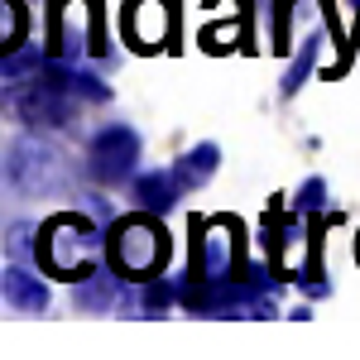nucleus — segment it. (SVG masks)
Segmentation results:
<instances>
[{"label": "nucleus", "instance_id": "4468645a", "mask_svg": "<svg viewBox=\"0 0 360 360\" xmlns=\"http://www.w3.org/2000/svg\"><path fill=\"white\" fill-rule=\"evenodd\" d=\"M178 298V288L168 283V278H144V288H139V312L144 317H164L168 307Z\"/></svg>", "mask_w": 360, "mask_h": 360}, {"label": "nucleus", "instance_id": "f257e3e1", "mask_svg": "<svg viewBox=\"0 0 360 360\" xmlns=\"http://www.w3.org/2000/svg\"><path fill=\"white\" fill-rule=\"evenodd\" d=\"M101 264V231L77 217V212H58L53 221L39 226V269L49 278L82 283Z\"/></svg>", "mask_w": 360, "mask_h": 360}, {"label": "nucleus", "instance_id": "2eb2a0df", "mask_svg": "<svg viewBox=\"0 0 360 360\" xmlns=\"http://www.w3.org/2000/svg\"><path fill=\"white\" fill-rule=\"evenodd\" d=\"M312 53H317V39H307V44H303V53H298V63L288 68V77H283V96H298V86H303L307 68H312Z\"/></svg>", "mask_w": 360, "mask_h": 360}, {"label": "nucleus", "instance_id": "f03ea898", "mask_svg": "<svg viewBox=\"0 0 360 360\" xmlns=\"http://www.w3.org/2000/svg\"><path fill=\"white\" fill-rule=\"evenodd\" d=\"M77 106L82 101L72 91H63L44 68L29 72V77H15V82L5 86V111H15L34 130H63V125H72L77 120Z\"/></svg>", "mask_w": 360, "mask_h": 360}, {"label": "nucleus", "instance_id": "ddd939ff", "mask_svg": "<svg viewBox=\"0 0 360 360\" xmlns=\"http://www.w3.org/2000/svg\"><path fill=\"white\" fill-rule=\"evenodd\" d=\"M5 255H10L15 264H39V231L29 221L10 226V231H5Z\"/></svg>", "mask_w": 360, "mask_h": 360}, {"label": "nucleus", "instance_id": "9d476101", "mask_svg": "<svg viewBox=\"0 0 360 360\" xmlns=\"http://www.w3.org/2000/svg\"><path fill=\"white\" fill-rule=\"evenodd\" d=\"M217 164H221V149H217V144H197V149H188V154L173 164V178H178L183 193H197L202 183L217 178Z\"/></svg>", "mask_w": 360, "mask_h": 360}, {"label": "nucleus", "instance_id": "1a4fd4ad", "mask_svg": "<svg viewBox=\"0 0 360 360\" xmlns=\"http://www.w3.org/2000/svg\"><path fill=\"white\" fill-rule=\"evenodd\" d=\"M0 288H5V298L20 307V312H44L49 307V283L34 274L29 264H10L0 274Z\"/></svg>", "mask_w": 360, "mask_h": 360}, {"label": "nucleus", "instance_id": "7ed1b4c3", "mask_svg": "<svg viewBox=\"0 0 360 360\" xmlns=\"http://www.w3.org/2000/svg\"><path fill=\"white\" fill-rule=\"evenodd\" d=\"M106 255H111V264L125 278H139L144 283V278L159 274V264L168 259V236L154 217H125V221L111 226Z\"/></svg>", "mask_w": 360, "mask_h": 360}, {"label": "nucleus", "instance_id": "20e7f679", "mask_svg": "<svg viewBox=\"0 0 360 360\" xmlns=\"http://www.w3.org/2000/svg\"><path fill=\"white\" fill-rule=\"evenodd\" d=\"M91 178L96 183H125L139 164V135L130 125H101L96 135H91Z\"/></svg>", "mask_w": 360, "mask_h": 360}, {"label": "nucleus", "instance_id": "0eeeda50", "mask_svg": "<svg viewBox=\"0 0 360 360\" xmlns=\"http://www.w3.org/2000/svg\"><path fill=\"white\" fill-rule=\"evenodd\" d=\"M120 29H125V44H130V49L159 53L168 44V5L164 0H125Z\"/></svg>", "mask_w": 360, "mask_h": 360}, {"label": "nucleus", "instance_id": "9b49d317", "mask_svg": "<svg viewBox=\"0 0 360 360\" xmlns=\"http://www.w3.org/2000/svg\"><path fill=\"white\" fill-rule=\"evenodd\" d=\"M135 197H139V207H144V212L164 217L168 207L183 197V188H178V178H173V173H144V178L135 183Z\"/></svg>", "mask_w": 360, "mask_h": 360}, {"label": "nucleus", "instance_id": "6e6552de", "mask_svg": "<svg viewBox=\"0 0 360 360\" xmlns=\"http://www.w3.org/2000/svg\"><path fill=\"white\" fill-rule=\"evenodd\" d=\"M120 269H91V274L72 288V307H82V312H111L115 303H125V288H120Z\"/></svg>", "mask_w": 360, "mask_h": 360}, {"label": "nucleus", "instance_id": "423d86ee", "mask_svg": "<svg viewBox=\"0 0 360 360\" xmlns=\"http://www.w3.org/2000/svg\"><path fill=\"white\" fill-rule=\"evenodd\" d=\"M231 264H236V221H231V217L197 221L193 278H231Z\"/></svg>", "mask_w": 360, "mask_h": 360}, {"label": "nucleus", "instance_id": "f8f14e48", "mask_svg": "<svg viewBox=\"0 0 360 360\" xmlns=\"http://www.w3.org/2000/svg\"><path fill=\"white\" fill-rule=\"evenodd\" d=\"M29 34V10L25 0H0V53H10V49H20Z\"/></svg>", "mask_w": 360, "mask_h": 360}, {"label": "nucleus", "instance_id": "dca6fc26", "mask_svg": "<svg viewBox=\"0 0 360 360\" xmlns=\"http://www.w3.org/2000/svg\"><path fill=\"white\" fill-rule=\"evenodd\" d=\"M327 207V183L322 178H307L298 188V212H322Z\"/></svg>", "mask_w": 360, "mask_h": 360}, {"label": "nucleus", "instance_id": "f3484780", "mask_svg": "<svg viewBox=\"0 0 360 360\" xmlns=\"http://www.w3.org/2000/svg\"><path fill=\"white\" fill-rule=\"evenodd\" d=\"M356 255H360V245H356Z\"/></svg>", "mask_w": 360, "mask_h": 360}, {"label": "nucleus", "instance_id": "39448f33", "mask_svg": "<svg viewBox=\"0 0 360 360\" xmlns=\"http://www.w3.org/2000/svg\"><path fill=\"white\" fill-rule=\"evenodd\" d=\"M5 178L20 188V193H53L63 183V154L49 149V144H34V139H20L5 159Z\"/></svg>", "mask_w": 360, "mask_h": 360}]
</instances>
